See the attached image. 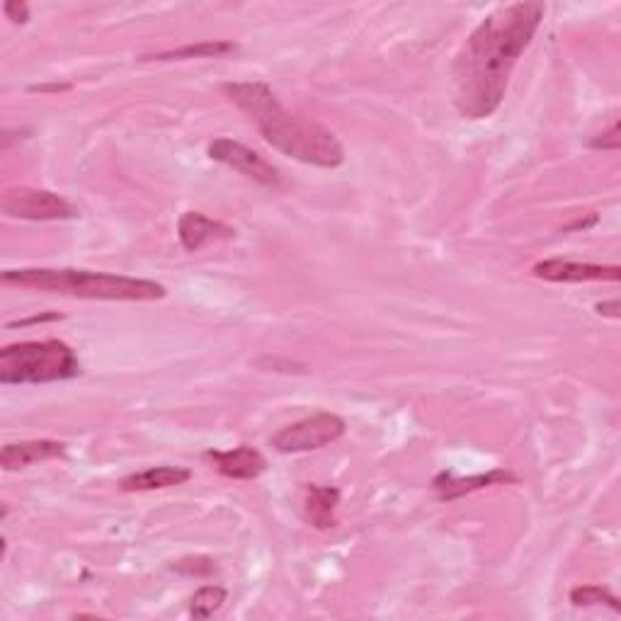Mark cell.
<instances>
[{
  "instance_id": "cell-1",
  "label": "cell",
  "mask_w": 621,
  "mask_h": 621,
  "mask_svg": "<svg viewBox=\"0 0 621 621\" xmlns=\"http://www.w3.org/2000/svg\"><path fill=\"white\" fill-rule=\"evenodd\" d=\"M544 13V3L500 6L469 34L451 70L461 117L486 119L503 105L512 68L532 44Z\"/></svg>"
},
{
  "instance_id": "cell-2",
  "label": "cell",
  "mask_w": 621,
  "mask_h": 621,
  "mask_svg": "<svg viewBox=\"0 0 621 621\" xmlns=\"http://www.w3.org/2000/svg\"><path fill=\"white\" fill-rule=\"evenodd\" d=\"M221 90L272 149L326 171L340 168L345 163V149L338 137L310 119L292 115L265 83H226Z\"/></svg>"
},
{
  "instance_id": "cell-3",
  "label": "cell",
  "mask_w": 621,
  "mask_h": 621,
  "mask_svg": "<svg viewBox=\"0 0 621 621\" xmlns=\"http://www.w3.org/2000/svg\"><path fill=\"white\" fill-rule=\"evenodd\" d=\"M0 280L6 286L74 298H92V302H159V298L168 296V290L161 282L70 268L6 270Z\"/></svg>"
},
{
  "instance_id": "cell-4",
  "label": "cell",
  "mask_w": 621,
  "mask_h": 621,
  "mask_svg": "<svg viewBox=\"0 0 621 621\" xmlns=\"http://www.w3.org/2000/svg\"><path fill=\"white\" fill-rule=\"evenodd\" d=\"M80 374V362L64 340H25L0 350V384H52Z\"/></svg>"
},
{
  "instance_id": "cell-5",
  "label": "cell",
  "mask_w": 621,
  "mask_h": 621,
  "mask_svg": "<svg viewBox=\"0 0 621 621\" xmlns=\"http://www.w3.org/2000/svg\"><path fill=\"white\" fill-rule=\"evenodd\" d=\"M345 433H348V423L340 415L320 411L282 427L277 435H272L270 445L280 454H304L336 445Z\"/></svg>"
},
{
  "instance_id": "cell-6",
  "label": "cell",
  "mask_w": 621,
  "mask_h": 621,
  "mask_svg": "<svg viewBox=\"0 0 621 621\" xmlns=\"http://www.w3.org/2000/svg\"><path fill=\"white\" fill-rule=\"evenodd\" d=\"M0 209H3L6 217L22 221H66L80 217L78 207L70 205L66 197L52 193V189L25 185L6 189Z\"/></svg>"
},
{
  "instance_id": "cell-7",
  "label": "cell",
  "mask_w": 621,
  "mask_h": 621,
  "mask_svg": "<svg viewBox=\"0 0 621 621\" xmlns=\"http://www.w3.org/2000/svg\"><path fill=\"white\" fill-rule=\"evenodd\" d=\"M209 159L217 161L221 165H229L231 171L241 173L248 181H253L258 185H265V187H280L282 185V175L280 171L274 168V165L262 159V155L253 149H248L246 143L241 141H233V139H214L209 143Z\"/></svg>"
},
{
  "instance_id": "cell-8",
  "label": "cell",
  "mask_w": 621,
  "mask_h": 621,
  "mask_svg": "<svg viewBox=\"0 0 621 621\" xmlns=\"http://www.w3.org/2000/svg\"><path fill=\"white\" fill-rule=\"evenodd\" d=\"M534 277L544 282H564V284H580V282H619L621 268L619 265H595V262H578L552 258L534 265Z\"/></svg>"
},
{
  "instance_id": "cell-9",
  "label": "cell",
  "mask_w": 621,
  "mask_h": 621,
  "mask_svg": "<svg viewBox=\"0 0 621 621\" xmlns=\"http://www.w3.org/2000/svg\"><path fill=\"white\" fill-rule=\"evenodd\" d=\"M205 459H209L214 469L231 481H255L268 471V459L250 445H241L226 451L211 449L205 454Z\"/></svg>"
},
{
  "instance_id": "cell-10",
  "label": "cell",
  "mask_w": 621,
  "mask_h": 621,
  "mask_svg": "<svg viewBox=\"0 0 621 621\" xmlns=\"http://www.w3.org/2000/svg\"><path fill=\"white\" fill-rule=\"evenodd\" d=\"M233 236L236 231L231 226L211 219L201 211H185L181 221H177V238H181V243L187 253H197V250L217 241H231Z\"/></svg>"
},
{
  "instance_id": "cell-11",
  "label": "cell",
  "mask_w": 621,
  "mask_h": 621,
  "mask_svg": "<svg viewBox=\"0 0 621 621\" xmlns=\"http://www.w3.org/2000/svg\"><path fill=\"white\" fill-rule=\"evenodd\" d=\"M500 483H518V476L505 469H493L488 473H479V476H469V479H459V476L442 471L435 476L433 488L437 498L442 503H451V500H459L469 493L483 491V488L491 486H500Z\"/></svg>"
},
{
  "instance_id": "cell-12",
  "label": "cell",
  "mask_w": 621,
  "mask_h": 621,
  "mask_svg": "<svg viewBox=\"0 0 621 621\" xmlns=\"http://www.w3.org/2000/svg\"><path fill=\"white\" fill-rule=\"evenodd\" d=\"M62 457H66L64 442L28 439V442H15V445H6L3 451H0V466H3V471H20L28 469L32 464L62 459Z\"/></svg>"
},
{
  "instance_id": "cell-13",
  "label": "cell",
  "mask_w": 621,
  "mask_h": 621,
  "mask_svg": "<svg viewBox=\"0 0 621 621\" xmlns=\"http://www.w3.org/2000/svg\"><path fill=\"white\" fill-rule=\"evenodd\" d=\"M193 479V471L185 466H151L146 471L131 473L122 479L119 488L124 493H141V491H161V488H173L183 486Z\"/></svg>"
},
{
  "instance_id": "cell-14",
  "label": "cell",
  "mask_w": 621,
  "mask_h": 621,
  "mask_svg": "<svg viewBox=\"0 0 621 621\" xmlns=\"http://www.w3.org/2000/svg\"><path fill=\"white\" fill-rule=\"evenodd\" d=\"M340 491L333 486H308L304 498V515L316 530L326 532L338 524Z\"/></svg>"
},
{
  "instance_id": "cell-15",
  "label": "cell",
  "mask_w": 621,
  "mask_h": 621,
  "mask_svg": "<svg viewBox=\"0 0 621 621\" xmlns=\"http://www.w3.org/2000/svg\"><path fill=\"white\" fill-rule=\"evenodd\" d=\"M238 52L236 42H199V44H185L181 50L159 52L151 56H143V62H181V58H219Z\"/></svg>"
},
{
  "instance_id": "cell-16",
  "label": "cell",
  "mask_w": 621,
  "mask_h": 621,
  "mask_svg": "<svg viewBox=\"0 0 621 621\" xmlns=\"http://www.w3.org/2000/svg\"><path fill=\"white\" fill-rule=\"evenodd\" d=\"M226 600H229V592H226L221 585H201L193 595V600H189V614L195 619H209L221 612Z\"/></svg>"
},
{
  "instance_id": "cell-17",
  "label": "cell",
  "mask_w": 621,
  "mask_h": 621,
  "mask_svg": "<svg viewBox=\"0 0 621 621\" xmlns=\"http://www.w3.org/2000/svg\"><path fill=\"white\" fill-rule=\"evenodd\" d=\"M570 602L573 607H609L612 612H621L619 597L602 585H580V588L570 590Z\"/></svg>"
},
{
  "instance_id": "cell-18",
  "label": "cell",
  "mask_w": 621,
  "mask_h": 621,
  "mask_svg": "<svg viewBox=\"0 0 621 621\" xmlns=\"http://www.w3.org/2000/svg\"><path fill=\"white\" fill-rule=\"evenodd\" d=\"M173 570H177L181 576H187V578H207L217 573V560L209 556H187V558L175 560Z\"/></svg>"
},
{
  "instance_id": "cell-19",
  "label": "cell",
  "mask_w": 621,
  "mask_h": 621,
  "mask_svg": "<svg viewBox=\"0 0 621 621\" xmlns=\"http://www.w3.org/2000/svg\"><path fill=\"white\" fill-rule=\"evenodd\" d=\"M619 134H621L619 122H614L607 131H602V134H597L590 141V149H595V151H619V146H621Z\"/></svg>"
},
{
  "instance_id": "cell-20",
  "label": "cell",
  "mask_w": 621,
  "mask_h": 621,
  "mask_svg": "<svg viewBox=\"0 0 621 621\" xmlns=\"http://www.w3.org/2000/svg\"><path fill=\"white\" fill-rule=\"evenodd\" d=\"M3 13L13 25H28L30 22V6L25 0H8L3 6Z\"/></svg>"
},
{
  "instance_id": "cell-21",
  "label": "cell",
  "mask_w": 621,
  "mask_h": 621,
  "mask_svg": "<svg viewBox=\"0 0 621 621\" xmlns=\"http://www.w3.org/2000/svg\"><path fill=\"white\" fill-rule=\"evenodd\" d=\"M619 302L614 298V302H602V304H597V314H602V316H609V318H619Z\"/></svg>"
},
{
  "instance_id": "cell-22",
  "label": "cell",
  "mask_w": 621,
  "mask_h": 621,
  "mask_svg": "<svg viewBox=\"0 0 621 621\" xmlns=\"http://www.w3.org/2000/svg\"><path fill=\"white\" fill-rule=\"evenodd\" d=\"M68 88H70V86H32L30 90H32V92H50V90H58V92H62V90H68Z\"/></svg>"
}]
</instances>
